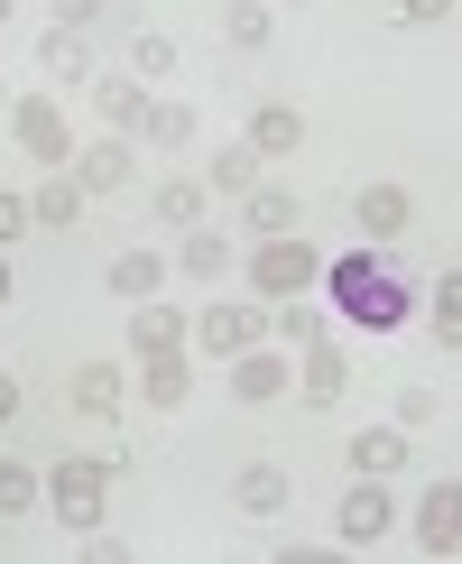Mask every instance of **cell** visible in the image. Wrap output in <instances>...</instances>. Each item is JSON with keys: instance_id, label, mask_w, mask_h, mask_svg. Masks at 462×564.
<instances>
[{"instance_id": "6da1fadb", "label": "cell", "mask_w": 462, "mask_h": 564, "mask_svg": "<svg viewBox=\"0 0 462 564\" xmlns=\"http://www.w3.org/2000/svg\"><path fill=\"white\" fill-rule=\"evenodd\" d=\"M323 296H333L342 324H361V334H398L416 315V288L398 269H380L370 250H342V260H323Z\"/></svg>"}, {"instance_id": "7a4b0ae2", "label": "cell", "mask_w": 462, "mask_h": 564, "mask_svg": "<svg viewBox=\"0 0 462 564\" xmlns=\"http://www.w3.org/2000/svg\"><path fill=\"white\" fill-rule=\"evenodd\" d=\"M250 288H260L268 305H277V296H315V288H323V250L306 241V231H277V241L250 250Z\"/></svg>"}, {"instance_id": "3957f363", "label": "cell", "mask_w": 462, "mask_h": 564, "mask_svg": "<svg viewBox=\"0 0 462 564\" xmlns=\"http://www.w3.org/2000/svg\"><path fill=\"white\" fill-rule=\"evenodd\" d=\"M102 500H111V463H75L65 454L56 473H46V519H65V528H102Z\"/></svg>"}, {"instance_id": "277c9868", "label": "cell", "mask_w": 462, "mask_h": 564, "mask_svg": "<svg viewBox=\"0 0 462 564\" xmlns=\"http://www.w3.org/2000/svg\"><path fill=\"white\" fill-rule=\"evenodd\" d=\"M10 139L37 167H75V121H65V102H46V93H19L10 102Z\"/></svg>"}, {"instance_id": "5b68a950", "label": "cell", "mask_w": 462, "mask_h": 564, "mask_svg": "<svg viewBox=\"0 0 462 564\" xmlns=\"http://www.w3.org/2000/svg\"><path fill=\"white\" fill-rule=\"evenodd\" d=\"M388 519H398V509H388V481L352 473V490H342V509H333V546H342V555H370V546L388 536Z\"/></svg>"}, {"instance_id": "8992f818", "label": "cell", "mask_w": 462, "mask_h": 564, "mask_svg": "<svg viewBox=\"0 0 462 564\" xmlns=\"http://www.w3.org/2000/svg\"><path fill=\"white\" fill-rule=\"evenodd\" d=\"M260 334H268V305H241V296H213V305L195 315V343L213 351V361H231V351H250Z\"/></svg>"}, {"instance_id": "52a82bcc", "label": "cell", "mask_w": 462, "mask_h": 564, "mask_svg": "<svg viewBox=\"0 0 462 564\" xmlns=\"http://www.w3.org/2000/svg\"><path fill=\"white\" fill-rule=\"evenodd\" d=\"M287 389H296V361H287V351H268V343L231 351V398H250V408H268V398H287Z\"/></svg>"}, {"instance_id": "ba28073f", "label": "cell", "mask_w": 462, "mask_h": 564, "mask_svg": "<svg viewBox=\"0 0 462 564\" xmlns=\"http://www.w3.org/2000/svg\"><path fill=\"white\" fill-rule=\"evenodd\" d=\"M296 398H306V408H342V398H352V361L333 351V334L296 351Z\"/></svg>"}, {"instance_id": "9c48e42d", "label": "cell", "mask_w": 462, "mask_h": 564, "mask_svg": "<svg viewBox=\"0 0 462 564\" xmlns=\"http://www.w3.org/2000/svg\"><path fill=\"white\" fill-rule=\"evenodd\" d=\"M65 398H75V416H121L130 408V370L121 361H75L65 370Z\"/></svg>"}, {"instance_id": "30bf717a", "label": "cell", "mask_w": 462, "mask_h": 564, "mask_svg": "<svg viewBox=\"0 0 462 564\" xmlns=\"http://www.w3.org/2000/svg\"><path fill=\"white\" fill-rule=\"evenodd\" d=\"M416 546L426 555H453L462 546V481H426V500H416Z\"/></svg>"}, {"instance_id": "8fae6325", "label": "cell", "mask_w": 462, "mask_h": 564, "mask_svg": "<svg viewBox=\"0 0 462 564\" xmlns=\"http://www.w3.org/2000/svg\"><path fill=\"white\" fill-rule=\"evenodd\" d=\"M130 176H139L130 139H92V149H75V185H84V195H121Z\"/></svg>"}, {"instance_id": "7c38bea8", "label": "cell", "mask_w": 462, "mask_h": 564, "mask_svg": "<svg viewBox=\"0 0 462 564\" xmlns=\"http://www.w3.org/2000/svg\"><path fill=\"white\" fill-rule=\"evenodd\" d=\"M287 500H296V481L277 473V463H250V473H231V509H241V519H277Z\"/></svg>"}, {"instance_id": "4fadbf2b", "label": "cell", "mask_w": 462, "mask_h": 564, "mask_svg": "<svg viewBox=\"0 0 462 564\" xmlns=\"http://www.w3.org/2000/svg\"><path fill=\"white\" fill-rule=\"evenodd\" d=\"M250 149H260V167H268V158H296V149H306V111H296V102H260V111H250Z\"/></svg>"}, {"instance_id": "5bb4252c", "label": "cell", "mask_w": 462, "mask_h": 564, "mask_svg": "<svg viewBox=\"0 0 462 564\" xmlns=\"http://www.w3.org/2000/svg\"><path fill=\"white\" fill-rule=\"evenodd\" d=\"M185 334H195V324H185V315H176L167 296L130 305V351H139V361H148V351H185Z\"/></svg>"}, {"instance_id": "9a60e30c", "label": "cell", "mask_w": 462, "mask_h": 564, "mask_svg": "<svg viewBox=\"0 0 462 564\" xmlns=\"http://www.w3.org/2000/svg\"><path fill=\"white\" fill-rule=\"evenodd\" d=\"M342 454H352V473H370V481H388V473H407V426H361L352 444H342Z\"/></svg>"}, {"instance_id": "2e32d148", "label": "cell", "mask_w": 462, "mask_h": 564, "mask_svg": "<svg viewBox=\"0 0 462 564\" xmlns=\"http://www.w3.org/2000/svg\"><path fill=\"white\" fill-rule=\"evenodd\" d=\"M268 334L287 343V351H306V343L333 334V305H315V296H277V305H268Z\"/></svg>"}, {"instance_id": "e0dca14e", "label": "cell", "mask_w": 462, "mask_h": 564, "mask_svg": "<svg viewBox=\"0 0 462 564\" xmlns=\"http://www.w3.org/2000/svg\"><path fill=\"white\" fill-rule=\"evenodd\" d=\"M176 269L195 278V288H222V278H231V241H222L213 223H195V231L176 241Z\"/></svg>"}, {"instance_id": "ac0fdd59", "label": "cell", "mask_w": 462, "mask_h": 564, "mask_svg": "<svg viewBox=\"0 0 462 564\" xmlns=\"http://www.w3.org/2000/svg\"><path fill=\"white\" fill-rule=\"evenodd\" d=\"M29 214H37V231H84V185L65 167H46V185L29 195Z\"/></svg>"}, {"instance_id": "d6986e66", "label": "cell", "mask_w": 462, "mask_h": 564, "mask_svg": "<svg viewBox=\"0 0 462 564\" xmlns=\"http://www.w3.org/2000/svg\"><path fill=\"white\" fill-rule=\"evenodd\" d=\"M407 214H416V204H407V185H361V231H370V241H407Z\"/></svg>"}, {"instance_id": "ffe728a7", "label": "cell", "mask_w": 462, "mask_h": 564, "mask_svg": "<svg viewBox=\"0 0 462 564\" xmlns=\"http://www.w3.org/2000/svg\"><path fill=\"white\" fill-rule=\"evenodd\" d=\"M250 185H260V149H250V139H241V149H213V158H204V195H231V204H241Z\"/></svg>"}, {"instance_id": "44dd1931", "label": "cell", "mask_w": 462, "mask_h": 564, "mask_svg": "<svg viewBox=\"0 0 462 564\" xmlns=\"http://www.w3.org/2000/svg\"><path fill=\"white\" fill-rule=\"evenodd\" d=\"M185 389H195L185 351H148V361H139V398H148V408H185Z\"/></svg>"}, {"instance_id": "7402d4cb", "label": "cell", "mask_w": 462, "mask_h": 564, "mask_svg": "<svg viewBox=\"0 0 462 564\" xmlns=\"http://www.w3.org/2000/svg\"><path fill=\"white\" fill-rule=\"evenodd\" d=\"M92 102H102L111 130H139V121H148V84H139V75H92Z\"/></svg>"}, {"instance_id": "603a6c76", "label": "cell", "mask_w": 462, "mask_h": 564, "mask_svg": "<svg viewBox=\"0 0 462 564\" xmlns=\"http://www.w3.org/2000/svg\"><path fill=\"white\" fill-rule=\"evenodd\" d=\"M241 223L250 231H260V241H277V231H296V195H287V185H250V195H241Z\"/></svg>"}, {"instance_id": "cb8c5ba5", "label": "cell", "mask_w": 462, "mask_h": 564, "mask_svg": "<svg viewBox=\"0 0 462 564\" xmlns=\"http://www.w3.org/2000/svg\"><path fill=\"white\" fill-rule=\"evenodd\" d=\"M37 75L84 84V75H92V46H84V29H46V37H37Z\"/></svg>"}, {"instance_id": "d4e9b609", "label": "cell", "mask_w": 462, "mask_h": 564, "mask_svg": "<svg viewBox=\"0 0 462 564\" xmlns=\"http://www.w3.org/2000/svg\"><path fill=\"white\" fill-rule=\"evenodd\" d=\"M157 288H167V260H157V250H121V260H111V296L148 305Z\"/></svg>"}, {"instance_id": "484cf974", "label": "cell", "mask_w": 462, "mask_h": 564, "mask_svg": "<svg viewBox=\"0 0 462 564\" xmlns=\"http://www.w3.org/2000/svg\"><path fill=\"white\" fill-rule=\"evenodd\" d=\"M222 37L231 46H268L277 37V0H222Z\"/></svg>"}, {"instance_id": "4316f807", "label": "cell", "mask_w": 462, "mask_h": 564, "mask_svg": "<svg viewBox=\"0 0 462 564\" xmlns=\"http://www.w3.org/2000/svg\"><path fill=\"white\" fill-rule=\"evenodd\" d=\"M204 204H213V195H204L195 176H167V185L148 195V214H157V223H176V231H195V223H204Z\"/></svg>"}, {"instance_id": "83f0119b", "label": "cell", "mask_w": 462, "mask_h": 564, "mask_svg": "<svg viewBox=\"0 0 462 564\" xmlns=\"http://www.w3.org/2000/svg\"><path fill=\"white\" fill-rule=\"evenodd\" d=\"M37 509H46V481L29 473V463L0 454V519H37Z\"/></svg>"}, {"instance_id": "f1b7e54d", "label": "cell", "mask_w": 462, "mask_h": 564, "mask_svg": "<svg viewBox=\"0 0 462 564\" xmlns=\"http://www.w3.org/2000/svg\"><path fill=\"white\" fill-rule=\"evenodd\" d=\"M426 324H435V343H444V351H462V269H444V278H435Z\"/></svg>"}, {"instance_id": "f546056e", "label": "cell", "mask_w": 462, "mask_h": 564, "mask_svg": "<svg viewBox=\"0 0 462 564\" xmlns=\"http://www.w3.org/2000/svg\"><path fill=\"white\" fill-rule=\"evenodd\" d=\"M139 139H148V149H195V111H185V102H148Z\"/></svg>"}, {"instance_id": "4dcf8cb0", "label": "cell", "mask_w": 462, "mask_h": 564, "mask_svg": "<svg viewBox=\"0 0 462 564\" xmlns=\"http://www.w3.org/2000/svg\"><path fill=\"white\" fill-rule=\"evenodd\" d=\"M130 75H176V37L167 29H139L130 37Z\"/></svg>"}, {"instance_id": "1f68e13d", "label": "cell", "mask_w": 462, "mask_h": 564, "mask_svg": "<svg viewBox=\"0 0 462 564\" xmlns=\"http://www.w3.org/2000/svg\"><path fill=\"white\" fill-rule=\"evenodd\" d=\"M388 19H398V29H444L453 0H388Z\"/></svg>"}, {"instance_id": "d6a6232c", "label": "cell", "mask_w": 462, "mask_h": 564, "mask_svg": "<svg viewBox=\"0 0 462 564\" xmlns=\"http://www.w3.org/2000/svg\"><path fill=\"white\" fill-rule=\"evenodd\" d=\"M19 231H37V214H29V195H10V185H0V250H10Z\"/></svg>"}, {"instance_id": "836d02e7", "label": "cell", "mask_w": 462, "mask_h": 564, "mask_svg": "<svg viewBox=\"0 0 462 564\" xmlns=\"http://www.w3.org/2000/svg\"><path fill=\"white\" fill-rule=\"evenodd\" d=\"M435 408H444V398H435L426 380H416V389H398V426H407V435H416V426H426V416H435Z\"/></svg>"}, {"instance_id": "e575fe53", "label": "cell", "mask_w": 462, "mask_h": 564, "mask_svg": "<svg viewBox=\"0 0 462 564\" xmlns=\"http://www.w3.org/2000/svg\"><path fill=\"white\" fill-rule=\"evenodd\" d=\"M46 10H56V29H92V19H102V0H46Z\"/></svg>"}, {"instance_id": "d590c367", "label": "cell", "mask_w": 462, "mask_h": 564, "mask_svg": "<svg viewBox=\"0 0 462 564\" xmlns=\"http://www.w3.org/2000/svg\"><path fill=\"white\" fill-rule=\"evenodd\" d=\"M84 555L92 564H130V546H121V536H102V528H84Z\"/></svg>"}, {"instance_id": "8d00e7d4", "label": "cell", "mask_w": 462, "mask_h": 564, "mask_svg": "<svg viewBox=\"0 0 462 564\" xmlns=\"http://www.w3.org/2000/svg\"><path fill=\"white\" fill-rule=\"evenodd\" d=\"M10 416H19V380H10V370H0V426H10Z\"/></svg>"}, {"instance_id": "74e56055", "label": "cell", "mask_w": 462, "mask_h": 564, "mask_svg": "<svg viewBox=\"0 0 462 564\" xmlns=\"http://www.w3.org/2000/svg\"><path fill=\"white\" fill-rule=\"evenodd\" d=\"M0 305H10V250H0Z\"/></svg>"}, {"instance_id": "f35d334b", "label": "cell", "mask_w": 462, "mask_h": 564, "mask_svg": "<svg viewBox=\"0 0 462 564\" xmlns=\"http://www.w3.org/2000/svg\"><path fill=\"white\" fill-rule=\"evenodd\" d=\"M0 29H10V0H0Z\"/></svg>"}, {"instance_id": "ab89813d", "label": "cell", "mask_w": 462, "mask_h": 564, "mask_svg": "<svg viewBox=\"0 0 462 564\" xmlns=\"http://www.w3.org/2000/svg\"><path fill=\"white\" fill-rule=\"evenodd\" d=\"M0 111H10V84H0Z\"/></svg>"}, {"instance_id": "60d3db41", "label": "cell", "mask_w": 462, "mask_h": 564, "mask_svg": "<svg viewBox=\"0 0 462 564\" xmlns=\"http://www.w3.org/2000/svg\"><path fill=\"white\" fill-rule=\"evenodd\" d=\"M296 10H306V0H296Z\"/></svg>"}]
</instances>
